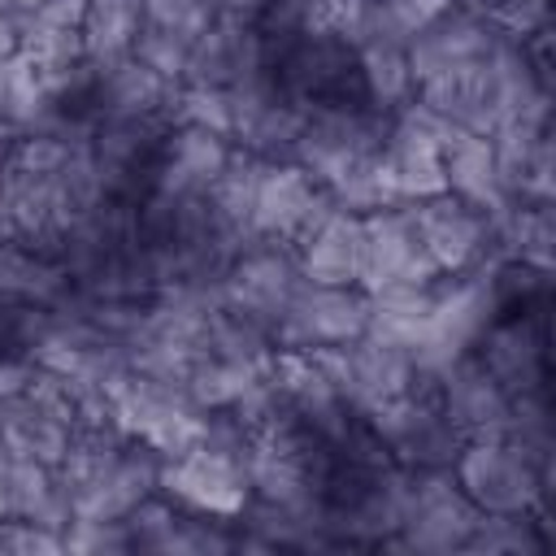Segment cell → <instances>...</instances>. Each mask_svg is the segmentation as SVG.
Here are the masks:
<instances>
[{"label":"cell","instance_id":"7402d4cb","mask_svg":"<svg viewBox=\"0 0 556 556\" xmlns=\"http://www.w3.org/2000/svg\"><path fill=\"white\" fill-rule=\"evenodd\" d=\"M356 74H361L365 104L387 113V117H395L417 96V83H413V70H408V52L395 39L361 43L356 48Z\"/></svg>","mask_w":556,"mask_h":556},{"label":"cell","instance_id":"9c48e42d","mask_svg":"<svg viewBox=\"0 0 556 556\" xmlns=\"http://www.w3.org/2000/svg\"><path fill=\"white\" fill-rule=\"evenodd\" d=\"M369 330V295L361 287H321L308 282L274 326V348L282 352H313V348H339Z\"/></svg>","mask_w":556,"mask_h":556},{"label":"cell","instance_id":"7a4b0ae2","mask_svg":"<svg viewBox=\"0 0 556 556\" xmlns=\"http://www.w3.org/2000/svg\"><path fill=\"white\" fill-rule=\"evenodd\" d=\"M369 421V430L378 434V443L387 447V456L400 469H452L465 434L447 421V413L439 408V391H434V374H417L413 391L361 413Z\"/></svg>","mask_w":556,"mask_h":556},{"label":"cell","instance_id":"4dcf8cb0","mask_svg":"<svg viewBox=\"0 0 556 556\" xmlns=\"http://www.w3.org/2000/svg\"><path fill=\"white\" fill-rule=\"evenodd\" d=\"M387 13V26L395 30V39L408 43V35H417L421 26H430L434 17H443L447 9H456V0H378Z\"/></svg>","mask_w":556,"mask_h":556},{"label":"cell","instance_id":"484cf974","mask_svg":"<svg viewBox=\"0 0 556 556\" xmlns=\"http://www.w3.org/2000/svg\"><path fill=\"white\" fill-rule=\"evenodd\" d=\"M543 517L534 513H482L465 539L469 556H539L543 552Z\"/></svg>","mask_w":556,"mask_h":556},{"label":"cell","instance_id":"5bb4252c","mask_svg":"<svg viewBox=\"0 0 556 556\" xmlns=\"http://www.w3.org/2000/svg\"><path fill=\"white\" fill-rule=\"evenodd\" d=\"M434 391H439V408L447 413V421L473 439V434H500L504 417H508V391L495 382V374L478 361V352H460L452 356L439 374H434Z\"/></svg>","mask_w":556,"mask_h":556},{"label":"cell","instance_id":"52a82bcc","mask_svg":"<svg viewBox=\"0 0 556 556\" xmlns=\"http://www.w3.org/2000/svg\"><path fill=\"white\" fill-rule=\"evenodd\" d=\"M408 208H413L417 239H421V248H426V256L439 274H469V269L500 256L495 222L482 208L465 204L460 195L443 191V195L417 200Z\"/></svg>","mask_w":556,"mask_h":556},{"label":"cell","instance_id":"3957f363","mask_svg":"<svg viewBox=\"0 0 556 556\" xmlns=\"http://www.w3.org/2000/svg\"><path fill=\"white\" fill-rule=\"evenodd\" d=\"M473 500L460 491L452 469H413L404 491L400 530L382 543V552H413V556H452L465 552L469 530L478 526Z\"/></svg>","mask_w":556,"mask_h":556},{"label":"cell","instance_id":"d4e9b609","mask_svg":"<svg viewBox=\"0 0 556 556\" xmlns=\"http://www.w3.org/2000/svg\"><path fill=\"white\" fill-rule=\"evenodd\" d=\"M495 248L504 261L530 265L552 274V248H556V222H552V200L543 204H513L500 226H495Z\"/></svg>","mask_w":556,"mask_h":556},{"label":"cell","instance_id":"4fadbf2b","mask_svg":"<svg viewBox=\"0 0 556 556\" xmlns=\"http://www.w3.org/2000/svg\"><path fill=\"white\" fill-rule=\"evenodd\" d=\"M504 39V30H495L478 9H447L443 17H434L430 26H421L417 35H408L404 52H408V70L413 83H426L443 70H460V65H478L495 52V43Z\"/></svg>","mask_w":556,"mask_h":556},{"label":"cell","instance_id":"603a6c76","mask_svg":"<svg viewBox=\"0 0 556 556\" xmlns=\"http://www.w3.org/2000/svg\"><path fill=\"white\" fill-rule=\"evenodd\" d=\"M78 35H83L87 65L96 74L126 61L135 52V35H139V0H87Z\"/></svg>","mask_w":556,"mask_h":556},{"label":"cell","instance_id":"1f68e13d","mask_svg":"<svg viewBox=\"0 0 556 556\" xmlns=\"http://www.w3.org/2000/svg\"><path fill=\"white\" fill-rule=\"evenodd\" d=\"M17 39H22V13L9 0H0V56H13Z\"/></svg>","mask_w":556,"mask_h":556},{"label":"cell","instance_id":"83f0119b","mask_svg":"<svg viewBox=\"0 0 556 556\" xmlns=\"http://www.w3.org/2000/svg\"><path fill=\"white\" fill-rule=\"evenodd\" d=\"M169 126H200V130H213V135L230 139V126H235L230 87H187V83H178L174 104H169Z\"/></svg>","mask_w":556,"mask_h":556},{"label":"cell","instance_id":"44dd1931","mask_svg":"<svg viewBox=\"0 0 556 556\" xmlns=\"http://www.w3.org/2000/svg\"><path fill=\"white\" fill-rule=\"evenodd\" d=\"M70 274L56 256L22 243V239H9L0 243V300H13V304H35V308H56L65 295H70Z\"/></svg>","mask_w":556,"mask_h":556},{"label":"cell","instance_id":"d590c367","mask_svg":"<svg viewBox=\"0 0 556 556\" xmlns=\"http://www.w3.org/2000/svg\"><path fill=\"white\" fill-rule=\"evenodd\" d=\"M9 4H13V9H17V13H30V9H39V4H43V0H9Z\"/></svg>","mask_w":556,"mask_h":556},{"label":"cell","instance_id":"e0dca14e","mask_svg":"<svg viewBox=\"0 0 556 556\" xmlns=\"http://www.w3.org/2000/svg\"><path fill=\"white\" fill-rule=\"evenodd\" d=\"M230 152H235V143L222 139V135H213V130H200V126H169L165 139H161V152H156L148 191L178 195V200L204 195L208 182L226 169Z\"/></svg>","mask_w":556,"mask_h":556},{"label":"cell","instance_id":"cb8c5ba5","mask_svg":"<svg viewBox=\"0 0 556 556\" xmlns=\"http://www.w3.org/2000/svg\"><path fill=\"white\" fill-rule=\"evenodd\" d=\"M261 169H265V161H256V156H248V152H230V161H226V169L208 182V191H204V204H208V213H213V222L226 230V235H235L239 243H248V226H252V204H256V182H261Z\"/></svg>","mask_w":556,"mask_h":556},{"label":"cell","instance_id":"277c9868","mask_svg":"<svg viewBox=\"0 0 556 556\" xmlns=\"http://www.w3.org/2000/svg\"><path fill=\"white\" fill-rule=\"evenodd\" d=\"M387 126H391V117L369 104H313L304 113L291 161L300 169H308L321 187H330L348 169L378 161Z\"/></svg>","mask_w":556,"mask_h":556},{"label":"cell","instance_id":"ac0fdd59","mask_svg":"<svg viewBox=\"0 0 556 556\" xmlns=\"http://www.w3.org/2000/svg\"><path fill=\"white\" fill-rule=\"evenodd\" d=\"M443 178H447V191L452 195H460L465 204L482 208L495 226L513 208V200H508V191L500 182V161H495L491 135L452 130L443 139Z\"/></svg>","mask_w":556,"mask_h":556},{"label":"cell","instance_id":"ba28073f","mask_svg":"<svg viewBox=\"0 0 556 556\" xmlns=\"http://www.w3.org/2000/svg\"><path fill=\"white\" fill-rule=\"evenodd\" d=\"M330 208L334 204H330L326 187L308 169H300L295 161H274V165L261 169L248 239L295 248Z\"/></svg>","mask_w":556,"mask_h":556},{"label":"cell","instance_id":"d6986e66","mask_svg":"<svg viewBox=\"0 0 556 556\" xmlns=\"http://www.w3.org/2000/svg\"><path fill=\"white\" fill-rule=\"evenodd\" d=\"M74 439V421L56 408H48L35 395H9L0 400V447L17 460H39V465H61V456L70 452Z\"/></svg>","mask_w":556,"mask_h":556},{"label":"cell","instance_id":"ffe728a7","mask_svg":"<svg viewBox=\"0 0 556 556\" xmlns=\"http://www.w3.org/2000/svg\"><path fill=\"white\" fill-rule=\"evenodd\" d=\"M291 252H295V265L308 282L356 287V278H361V217L330 208Z\"/></svg>","mask_w":556,"mask_h":556},{"label":"cell","instance_id":"d6a6232c","mask_svg":"<svg viewBox=\"0 0 556 556\" xmlns=\"http://www.w3.org/2000/svg\"><path fill=\"white\" fill-rule=\"evenodd\" d=\"M0 517H9V452L0 447Z\"/></svg>","mask_w":556,"mask_h":556},{"label":"cell","instance_id":"e575fe53","mask_svg":"<svg viewBox=\"0 0 556 556\" xmlns=\"http://www.w3.org/2000/svg\"><path fill=\"white\" fill-rule=\"evenodd\" d=\"M9 239H17V235H13V217H9V204H4V195H0V243H9Z\"/></svg>","mask_w":556,"mask_h":556},{"label":"cell","instance_id":"8992f818","mask_svg":"<svg viewBox=\"0 0 556 556\" xmlns=\"http://www.w3.org/2000/svg\"><path fill=\"white\" fill-rule=\"evenodd\" d=\"M156 491L165 500H174L178 508H187V513L226 517V521H235L252 500L243 456L208 447V443H195L191 452L161 460Z\"/></svg>","mask_w":556,"mask_h":556},{"label":"cell","instance_id":"2e32d148","mask_svg":"<svg viewBox=\"0 0 556 556\" xmlns=\"http://www.w3.org/2000/svg\"><path fill=\"white\" fill-rule=\"evenodd\" d=\"M265 74V52L256 22H208L187 48L182 78L187 87H239Z\"/></svg>","mask_w":556,"mask_h":556},{"label":"cell","instance_id":"5b68a950","mask_svg":"<svg viewBox=\"0 0 556 556\" xmlns=\"http://www.w3.org/2000/svg\"><path fill=\"white\" fill-rule=\"evenodd\" d=\"M300 287H304V274H300L291 248L248 239L230 256V265L222 274V304L230 313L256 321L274 339V326L282 321V313L291 308V300L300 295Z\"/></svg>","mask_w":556,"mask_h":556},{"label":"cell","instance_id":"f546056e","mask_svg":"<svg viewBox=\"0 0 556 556\" xmlns=\"http://www.w3.org/2000/svg\"><path fill=\"white\" fill-rule=\"evenodd\" d=\"M56 552H65L56 530L26 517H0V556H56Z\"/></svg>","mask_w":556,"mask_h":556},{"label":"cell","instance_id":"9a60e30c","mask_svg":"<svg viewBox=\"0 0 556 556\" xmlns=\"http://www.w3.org/2000/svg\"><path fill=\"white\" fill-rule=\"evenodd\" d=\"M174 91L178 83H169L139 56H126L96 74L87 96V117L91 122H169Z\"/></svg>","mask_w":556,"mask_h":556},{"label":"cell","instance_id":"836d02e7","mask_svg":"<svg viewBox=\"0 0 556 556\" xmlns=\"http://www.w3.org/2000/svg\"><path fill=\"white\" fill-rule=\"evenodd\" d=\"M13 139H17V126L0 117V174H4V161H9V148H13Z\"/></svg>","mask_w":556,"mask_h":556},{"label":"cell","instance_id":"8fae6325","mask_svg":"<svg viewBox=\"0 0 556 556\" xmlns=\"http://www.w3.org/2000/svg\"><path fill=\"white\" fill-rule=\"evenodd\" d=\"M439 269L430 265L417 226H413V208L408 204H387L361 217V291H378V287H395V282H434Z\"/></svg>","mask_w":556,"mask_h":556},{"label":"cell","instance_id":"4316f807","mask_svg":"<svg viewBox=\"0 0 556 556\" xmlns=\"http://www.w3.org/2000/svg\"><path fill=\"white\" fill-rule=\"evenodd\" d=\"M126 534H130V552H156V556H178V530H182V508L174 500H165L161 491H152L148 500H139L126 517Z\"/></svg>","mask_w":556,"mask_h":556},{"label":"cell","instance_id":"30bf717a","mask_svg":"<svg viewBox=\"0 0 556 556\" xmlns=\"http://www.w3.org/2000/svg\"><path fill=\"white\" fill-rule=\"evenodd\" d=\"M326 365V374L334 378L339 395L356 408V413H369L404 391H413L417 382V365L404 348L395 343H382L374 334H361L352 343H339V348H313Z\"/></svg>","mask_w":556,"mask_h":556},{"label":"cell","instance_id":"7c38bea8","mask_svg":"<svg viewBox=\"0 0 556 556\" xmlns=\"http://www.w3.org/2000/svg\"><path fill=\"white\" fill-rule=\"evenodd\" d=\"M478 361L495 374V382L513 395H526V391H547V330H543V313L539 304H526V308H504L486 330L482 339L473 343Z\"/></svg>","mask_w":556,"mask_h":556},{"label":"cell","instance_id":"f1b7e54d","mask_svg":"<svg viewBox=\"0 0 556 556\" xmlns=\"http://www.w3.org/2000/svg\"><path fill=\"white\" fill-rule=\"evenodd\" d=\"M65 552L78 556H122L130 552V534L126 521H104V517H70V526L61 530Z\"/></svg>","mask_w":556,"mask_h":556},{"label":"cell","instance_id":"6da1fadb","mask_svg":"<svg viewBox=\"0 0 556 556\" xmlns=\"http://www.w3.org/2000/svg\"><path fill=\"white\" fill-rule=\"evenodd\" d=\"M452 478L478 513H534L547 517L552 460L530 456L508 434H473L452 460Z\"/></svg>","mask_w":556,"mask_h":556}]
</instances>
